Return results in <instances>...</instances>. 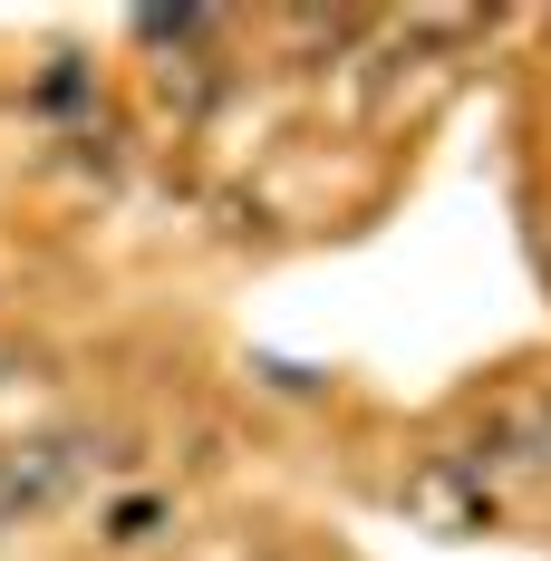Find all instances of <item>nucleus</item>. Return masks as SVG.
<instances>
[{"label":"nucleus","mask_w":551,"mask_h":561,"mask_svg":"<svg viewBox=\"0 0 551 561\" xmlns=\"http://www.w3.org/2000/svg\"><path fill=\"white\" fill-rule=\"evenodd\" d=\"M165 533H174V504H165V494H126V504L107 513V552H156Z\"/></svg>","instance_id":"nucleus-1"}]
</instances>
